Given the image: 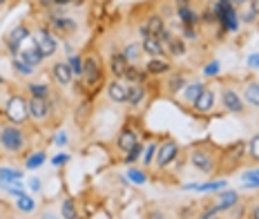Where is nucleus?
Wrapping results in <instances>:
<instances>
[{
  "instance_id": "obj_54",
  "label": "nucleus",
  "mask_w": 259,
  "mask_h": 219,
  "mask_svg": "<svg viewBox=\"0 0 259 219\" xmlns=\"http://www.w3.org/2000/svg\"><path fill=\"white\" fill-rule=\"evenodd\" d=\"M9 217H12V215H9V212H7V210H5V208H3V206H0V219H9Z\"/></svg>"
},
{
  "instance_id": "obj_41",
  "label": "nucleus",
  "mask_w": 259,
  "mask_h": 219,
  "mask_svg": "<svg viewBox=\"0 0 259 219\" xmlns=\"http://www.w3.org/2000/svg\"><path fill=\"white\" fill-rule=\"evenodd\" d=\"M12 179H23V172L14 168H0V184L5 181H12Z\"/></svg>"
},
{
  "instance_id": "obj_4",
  "label": "nucleus",
  "mask_w": 259,
  "mask_h": 219,
  "mask_svg": "<svg viewBox=\"0 0 259 219\" xmlns=\"http://www.w3.org/2000/svg\"><path fill=\"white\" fill-rule=\"evenodd\" d=\"M244 152H246V141H237V143H233V146H228L224 152L219 154V168L217 170L221 174L233 172L237 165H239Z\"/></svg>"
},
{
  "instance_id": "obj_32",
  "label": "nucleus",
  "mask_w": 259,
  "mask_h": 219,
  "mask_svg": "<svg viewBox=\"0 0 259 219\" xmlns=\"http://www.w3.org/2000/svg\"><path fill=\"white\" fill-rule=\"evenodd\" d=\"M12 67H14V72L18 74V76H25V78L34 76V67L27 65V63H23L20 58H14V61H12Z\"/></svg>"
},
{
  "instance_id": "obj_5",
  "label": "nucleus",
  "mask_w": 259,
  "mask_h": 219,
  "mask_svg": "<svg viewBox=\"0 0 259 219\" xmlns=\"http://www.w3.org/2000/svg\"><path fill=\"white\" fill-rule=\"evenodd\" d=\"M31 38H34V47L40 52L42 58H50L56 54L58 40H56V34H54L50 27H40V29L31 31Z\"/></svg>"
},
{
  "instance_id": "obj_37",
  "label": "nucleus",
  "mask_w": 259,
  "mask_h": 219,
  "mask_svg": "<svg viewBox=\"0 0 259 219\" xmlns=\"http://www.w3.org/2000/svg\"><path fill=\"white\" fill-rule=\"evenodd\" d=\"M42 163H45V152L38 150V152H34V154H31V157L25 161V168H27V170H36V168H40Z\"/></svg>"
},
{
  "instance_id": "obj_40",
  "label": "nucleus",
  "mask_w": 259,
  "mask_h": 219,
  "mask_svg": "<svg viewBox=\"0 0 259 219\" xmlns=\"http://www.w3.org/2000/svg\"><path fill=\"white\" fill-rule=\"evenodd\" d=\"M244 186L246 188H259V168L244 172Z\"/></svg>"
},
{
  "instance_id": "obj_23",
  "label": "nucleus",
  "mask_w": 259,
  "mask_h": 219,
  "mask_svg": "<svg viewBox=\"0 0 259 219\" xmlns=\"http://www.w3.org/2000/svg\"><path fill=\"white\" fill-rule=\"evenodd\" d=\"M50 27L54 29V34H72V31H76L78 29V25H76V20H72V18H52L50 20Z\"/></svg>"
},
{
  "instance_id": "obj_57",
  "label": "nucleus",
  "mask_w": 259,
  "mask_h": 219,
  "mask_svg": "<svg viewBox=\"0 0 259 219\" xmlns=\"http://www.w3.org/2000/svg\"><path fill=\"white\" fill-rule=\"evenodd\" d=\"M210 219H221V217H210Z\"/></svg>"
},
{
  "instance_id": "obj_42",
  "label": "nucleus",
  "mask_w": 259,
  "mask_h": 219,
  "mask_svg": "<svg viewBox=\"0 0 259 219\" xmlns=\"http://www.w3.org/2000/svg\"><path fill=\"white\" fill-rule=\"evenodd\" d=\"M226 186V181H210V184H201V186H186V188H197L201 192H210V190H221Z\"/></svg>"
},
{
  "instance_id": "obj_56",
  "label": "nucleus",
  "mask_w": 259,
  "mask_h": 219,
  "mask_svg": "<svg viewBox=\"0 0 259 219\" xmlns=\"http://www.w3.org/2000/svg\"><path fill=\"white\" fill-rule=\"evenodd\" d=\"M7 3H9V0H0V9H3L5 5H7Z\"/></svg>"
},
{
  "instance_id": "obj_6",
  "label": "nucleus",
  "mask_w": 259,
  "mask_h": 219,
  "mask_svg": "<svg viewBox=\"0 0 259 219\" xmlns=\"http://www.w3.org/2000/svg\"><path fill=\"white\" fill-rule=\"evenodd\" d=\"M221 105H224V110L230 112V114H244L248 108L244 103V99H241V92L228 83L221 87Z\"/></svg>"
},
{
  "instance_id": "obj_46",
  "label": "nucleus",
  "mask_w": 259,
  "mask_h": 219,
  "mask_svg": "<svg viewBox=\"0 0 259 219\" xmlns=\"http://www.w3.org/2000/svg\"><path fill=\"white\" fill-rule=\"evenodd\" d=\"M148 219H168V215H165L163 210H150L148 212Z\"/></svg>"
},
{
  "instance_id": "obj_29",
  "label": "nucleus",
  "mask_w": 259,
  "mask_h": 219,
  "mask_svg": "<svg viewBox=\"0 0 259 219\" xmlns=\"http://www.w3.org/2000/svg\"><path fill=\"white\" fill-rule=\"evenodd\" d=\"M18 58H20L23 63H27V65H31V67L40 65V63L45 61V58L40 56V52L36 50V47H34V50H23V52H18Z\"/></svg>"
},
{
  "instance_id": "obj_58",
  "label": "nucleus",
  "mask_w": 259,
  "mask_h": 219,
  "mask_svg": "<svg viewBox=\"0 0 259 219\" xmlns=\"http://www.w3.org/2000/svg\"><path fill=\"white\" fill-rule=\"evenodd\" d=\"M0 130H3V123H0Z\"/></svg>"
},
{
  "instance_id": "obj_18",
  "label": "nucleus",
  "mask_w": 259,
  "mask_h": 219,
  "mask_svg": "<svg viewBox=\"0 0 259 219\" xmlns=\"http://www.w3.org/2000/svg\"><path fill=\"white\" fill-rule=\"evenodd\" d=\"M107 99L112 103H127V85H123L118 78L110 81V85H107Z\"/></svg>"
},
{
  "instance_id": "obj_43",
  "label": "nucleus",
  "mask_w": 259,
  "mask_h": 219,
  "mask_svg": "<svg viewBox=\"0 0 259 219\" xmlns=\"http://www.w3.org/2000/svg\"><path fill=\"white\" fill-rule=\"evenodd\" d=\"M141 152H143V146H141V143H137V146H134L132 150L125 154V163H127V165H130V163H134V161L139 159V154H141Z\"/></svg>"
},
{
  "instance_id": "obj_27",
  "label": "nucleus",
  "mask_w": 259,
  "mask_h": 219,
  "mask_svg": "<svg viewBox=\"0 0 259 219\" xmlns=\"http://www.w3.org/2000/svg\"><path fill=\"white\" fill-rule=\"evenodd\" d=\"M123 56H125V61L130 65H134V63H139V58L143 56V50H141V42H127L125 47H123L121 52Z\"/></svg>"
},
{
  "instance_id": "obj_14",
  "label": "nucleus",
  "mask_w": 259,
  "mask_h": 219,
  "mask_svg": "<svg viewBox=\"0 0 259 219\" xmlns=\"http://www.w3.org/2000/svg\"><path fill=\"white\" fill-rule=\"evenodd\" d=\"M239 204V192L237 190H221L217 197H214L212 201V208L217 212H224V210H230V208H235Z\"/></svg>"
},
{
  "instance_id": "obj_11",
  "label": "nucleus",
  "mask_w": 259,
  "mask_h": 219,
  "mask_svg": "<svg viewBox=\"0 0 259 219\" xmlns=\"http://www.w3.org/2000/svg\"><path fill=\"white\" fill-rule=\"evenodd\" d=\"M192 110L197 112V114H210V112L214 110V90L210 87V85H206V87L199 92V96L192 103Z\"/></svg>"
},
{
  "instance_id": "obj_55",
  "label": "nucleus",
  "mask_w": 259,
  "mask_h": 219,
  "mask_svg": "<svg viewBox=\"0 0 259 219\" xmlns=\"http://www.w3.org/2000/svg\"><path fill=\"white\" fill-rule=\"evenodd\" d=\"M230 3H233V5H235V7H239V5H244V3H246V0H230Z\"/></svg>"
},
{
  "instance_id": "obj_36",
  "label": "nucleus",
  "mask_w": 259,
  "mask_h": 219,
  "mask_svg": "<svg viewBox=\"0 0 259 219\" xmlns=\"http://www.w3.org/2000/svg\"><path fill=\"white\" fill-rule=\"evenodd\" d=\"M125 81L130 83V85H134V83H143V78H145V74L141 72V69L139 67H134V65H130L127 67V72H125Z\"/></svg>"
},
{
  "instance_id": "obj_34",
  "label": "nucleus",
  "mask_w": 259,
  "mask_h": 219,
  "mask_svg": "<svg viewBox=\"0 0 259 219\" xmlns=\"http://www.w3.org/2000/svg\"><path fill=\"white\" fill-rule=\"evenodd\" d=\"M246 154L252 159V161L259 163V135H252L250 141L246 143Z\"/></svg>"
},
{
  "instance_id": "obj_19",
  "label": "nucleus",
  "mask_w": 259,
  "mask_h": 219,
  "mask_svg": "<svg viewBox=\"0 0 259 219\" xmlns=\"http://www.w3.org/2000/svg\"><path fill=\"white\" fill-rule=\"evenodd\" d=\"M141 50H143V54H148L152 58H163V54H165L161 40L154 38V36H143L141 38Z\"/></svg>"
},
{
  "instance_id": "obj_39",
  "label": "nucleus",
  "mask_w": 259,
  "mask_h": 219,
  "mask_svg": "<svg viewBox=\"0 0 259 219\" xmlns=\"http://www.w3.org/2000/svg\"><path fill=\"white\" fill-rule=\"evenodd\" d=\"M16 206H18V210H23V212H31L36 208L34 199H31V197H27V195H18V199H16Z\"/></svg>"
},
{
  "instance_id": "obj_7",
  "label": "nucleus",
  "mask_w": 259,
  "mask_h": 219,
  "mask_svg": "<svg viewBox=\"0 0 259 219\" xmlns=\"http://www.w3.org/2000/svg\"><path fill=\"white\" fill-rule=\"evenodd\" d=\"M177 157H179V143H177L175 139H165V141L159 143V148H156L154 168L156 170H165Z\"/></svg>"
},
{
  "instance_id": "obj_52",
  "label": "nucleus",
  "mask_w": 259,
  "mask_h": 219,
  "mask_svg": "<svg viewBox=\"0 0 259 219\" xmlns=\"http://www.w3.org/2000/svg\"><path fill=\"white\" fill-rule=\"evenodd\" d=\"M31 190H34V192H38L40 190V179H31Z\"/></svg>"
},
{
  "instance_id": "obj_31",
  "label": "nucleus",
  "mask_w": 259,
  "mask_h": 219,
  "mask_svg": "<svg viewBox=\"0 0 259 219\" xmlns=\"http://www.w3.org/2000/svg\"><path fill=\"white\" fill-rule=\"evenodd\" d=\"M156 148H159V143L156 141H150L148 146L143 148V152H141V163L143 165H154V157H156Z\"/></svg>"
},
{
  "instance_id": "obj_16",
  "label": "nucleus",
  "mask_w": 259,
  "mask_h": 219,
  "mask_svg": "<svg viewBox=\"0 0 259 219\" xmlns=\"http://www.w3.org/2000/svg\"><path fill=\"white\" fill-rule=\"evenodd\" d=\"M137 143H139V137H137V132H134L132 127H123V130L118 132V137H116V148H118L121 152L127 154L134 146H137Z\"/></svg>"
},
{
  "instance_id": "obj_35",
  "label": "nucleus",
  "mask_w": 259,
  "mask_h": 219,
  "mask_svg": "<svg viewBox=\"0 0 259 219\" xmlns=\"http://www.w3.org/2000/svg\"><path fill=\"white\" fill-rule=\"evenodd\" d=\"M3 186V190H7V192H12V195H25V186H23V181L20 179H12V181H5V184H0Z\"/></svg>"
},
{
  "instance_id": "obj_28",
  "label": "nucleus",
  "mask_w": 259,
  "mask_h": 219,
  "mask_svg": "<svg viewBox=\"0 0 259 219\" xmlns=\"http://www.w3.org/2000/svg\"><path fill=\"white\" fill-rule=\"evenodd\" d=\"M61 217L63 219H78V208L72 197H65L61 201Z\"/></svg>"
},
{
  "instance_id": "obj_44",
  "label": "nucleus",
  "mask_w": 259,
  "mask_h": 219,
  "mask_svg": "<svg viewBox=\"0 0 259 219\" xmlns=\"http://www.w3.org/2000/svg\"><path fill=\"white\" fill-rule=\"evenodd\" d=\"M217 72H219V61H212L210 65H206V69H203L206 76H217Z\"/></svg>"
},
{
  "instance_id": "obj_2",
  "label": "nucleus",
  "mask_w": 259,
  "mask_h": 219,
  "mask_svg": "<svg viewBox=\"0 0 259 219\" xmlns=\"http://www.w3.org/2000/svg\"><path fill=\"white\" fill-rule=\"evenodd\" d=\"M190 163H192V168L197 170V172H201V174H214V172H217V168H219V154H217L214 148H210L208 143H203V146L192 148Z\"/></svg>"
},
{
  "instance_id": "obj_1",
  "label": "nucleus",
  "mask_w": 259,
  "mask_h": 219,
  "mask_svg": "<svg viewBox=\"0 0 259 219\" xmlns=\"http://www.w3.org/2000/svg\"><path fill=\"white\" fill-rule=\"evenodd\" d=\"M29 146V137L23 127H18L16 123H5L3 130H0V150L5 154H23Z\"/></svg>"
},
{
  "instance_id": "obj_30",
  "label": "nucleus",
  "mask_w": 259,
  "mask_h": 219,
  "mask_svg": "<svg viewBox=\"0 0 259 219\" xmlns=\"http://www.w3.org/2000/svg\"><path fill=\"white\" fill-rule=\"evenodd\" d=\"M27 92H29V96H36V99H50L52 87L47 83H29Z\"/></svg>"
},
{
  "instance_id": "obj_20",
  "label": "nucleus",
  "mask_w": 259,
  "mask_h": 219,
  "mask_svg": "<svg viewBox=\"0 0 259 219\" xmlns=\"http://www.w3.org/2000/svg\"><path fill=\"white\" fill-rule=\"evenodd\" d=\"M241 99L250 108H259V81H248L241 87Z\"/></svg>"
},
{
  "instance_id": "obj_45",
  "label": "nucleus",
  "mask_w": 259,
  "mask_h": 219,
  "mask_svg": "<svg viewBox=\"0 0 259 219\" xmlns=\"http://www.w3.org/2000/svg\"><path fill=\"white\" fill-rule=\"evenodd\" d=\"M67 161H69V154H56V157L52 159V163L56 165V168H58V165H65Z\"/></svg>"
},
{
  "instance_id": "obj_51",
  "label": "nucleus",
  "mask_w": 259,
  "mask_h": 219,
  "mask_svg": "<svg viewBox=\"0 0 259 219\" xmlns=\"http://www.w3.org/2000/svg\"><path fill=\"white\" fill-rule=\"evenodd\" d=\"M65 5H74V0H54V7H65Z\"/></svg>"
},
{
  "instance_id": "obj_49",
  "label": "nucleus",
  "mask_w": 259,
  "mask_h": 219,
  "mask_svg": "<svg viewBox=\"0 0 259 219\" xmlns=\"http://www.w3.org/2000/svg\"><path fill=\"white\" fill-rule=\"evenodd\" d=\"M40 219H63V217H58L54 210H42L40 212Z\"/></svg>"
},
{
  "instance_id": "obj_48",
  "label": "nucleus",
  "mask_w": 259,
  "mask_h": 219,
  "mask_svg": "<svg viewBox=\"0 0 259 219\" xmlns=\"http://www.w3.org/2000/svg\"><path fill=\"white\" fill-rule=\"evenodd\" d=\"M248 217H250V219H259V201L250 206V210H248Z\"/></svg>"
},
{
  "instance_id": "obj_9",
  "label": "nucleus",
  "mask_w": 259,
  "mask_h": 219,
  "mask_svg": "<svg viewBox=\"0 0 259 219\" xmlns=\"http://www.w3.org/2000/svg\"><path fill=\"white\" fill-rule=\"evenodd\" d=\"M159 40H161V45H163V50L168 52L172 58H183V56L188 54V45H186V40H183L181 36H175L168 27H165V31L159 36Z\"/></svg>"
},
{
  "instance_id": "obj_26",
  "label": "nucleus",
  "mask_w": 259,
  "mask_h": 219,
  "mask_svg": "<svg viewBox=\"0 0 259 219\" xmlns=\"http://www.w3.org/2000/svg\"><path fill=\"white\" fill-rule=\"evenodd\" d=\"M143 99H145V87H143V83L127 85V103H130V108H137V105H141Z\"/></svg>"
},
{
  "instance_id": "obj_50",
  "label": "nucleus",
  "mask_w": 259,
  "mask_h": 219,
  "mask_svg": "<svg viewBox=\"0 0 259 219\" xmlns=\"http://www.w3.org/2000/svg\"><path fill=\"white\" fill-rule=\"evenodd\" d=\"M172 3H175V7L179 9V7H190L192 0H172Z\"/></svg>"
},
{
  "instance_id": "obj_8",
  "label": "nucleus",
  "mask_w": 259,
  "mask_h": 219,
  "mask_svg": "<svg viewBox=\"0 0 259 219\" xmlns=\"http://www.w3.org/2000/svg\"><path fill=\"white\" fill-rule=\"evenodd\" d=\"M83 83L88 85V87H94V85L101 83V78H103V67H101V61L96 54H88L83 56Z\"/></svg>"
},
{
  "instance_id": "obj_15",
  "label": "nucleus",
  "mask_w": 259,
  "mask_h": 219,
  "mask_svg": "<svg viewBox=\"0 0 259 219\" xmlns=\"http://www.w3.org/2000/svg\"><path fill=\"white\" fill-rule=\"evenodd\" d=\"M52 78L56 81L58 85H69L74 81V74H72V69H69V63L67 61H56L52 65Z\"/></svg>"
},
{
  "instance_id": "obj_47",
  "label": "nucleus",
  "mask_w": 259,
  "mask_h": 219,
  "mask_svg": "<svg viewBox=\"0 0 259 219\" xmlns=\"http://www.w3.org/2000/svg\"><path fill=\"white\" fill-rule=\"evenodd\" d=\"M248 67L250 69H259V54H252L248 58Z\"/></svg>"
},
{
  "instance_id": "obj_25",
  "label": "nucleus",
  "mask_w": 259,
  "mask_h": 219,
  "mask_svg": "<svg viewBox=\"0 0 259 219\" xmlns=\"http://www.w3.org/2000/svg\"><path fill=\"white\" fill-rule=\"evenodd\" d=\"M168 76V85H165V90H168V94L170 96H177L181 92L183 87L188 85V81H186V76H183L181 72H175V74H165Z\"/></svg>"
},
{
  "instance_id": "obj_10",
  "label": "nucleus",
  "mask_w": 259,
  "mask_h": 219,
  "mask_svg": "<svg viewBox=\"0 0 259 219\" xmlns=\"http://www.w3.org/2000/svg\"><path fill=\"white\" fill-rule=\"evenodd\" d=\"M29 119L36 123H47L52 119V105L50 99H36L29 96Z\"/></svg>"
},
{
  "instance_id": "obj_13",
  "label": "nucleus",
  "mask_w": 259,
  "mask_h": 219,
  "mask_svg": "<svg viewBox=\"0 0 259 219\" xmlns=\"http://www.w3.org/2000/svg\"><path fill=\"white\" fill-rule=\"evenodd\" d=\"M163 31H165V18L161 14H150L141 27L143 36H154V38H159Z\"/></svg>"
},
{
  "instance_id": "obj_33",
  "label": "nucleus",
  "mask_w": 259,
  "mask_h": 219,
  "mask_svg": "<svg viewBox=\"0 0 259 219\" xmlns=\"http://www.w3.org/2000/svg\"><path fill=\"white\" fill-rule=\"evenodd\" d=\"M67 63H69V69H72L74 78L83 76V56H80V54H72L67 58Z\"/></svg>"
},
{
  "instance_id": "obj_21",
  "label": "nucleus",
  "mask_w": 259,
  "mask_h": 219,
  "mask_svg": "<svg viewBox=\"0 0 259 219\" xmlns=\"http://www.w3.org/2000/svg\"><path fill=\"white\" fill-rule=\"evenodd\" d=\"M177 16L181 18V27H199V23H201V16L190 7H179L177 9Z\"/></svg>"
},
{
  "instance_id": "obj_17",
  "label": "nucleus",
  "mask_w": 259,
  "mask_h": 219,
  "mask_svg": "<svg viewBox=\"0 0 259 219\" xmlns=\"http://www.w3.org/2000/svg\"><path fill=\"white\" fill-rule=\"evenodd\" d=\"M110 72H112V76L114 78H118L121 81L123 76H125V72H127V67H130V63L125 61V56L121 54V52H112L110 54Z\"/></svg>"
},
{
  "instance_id": "obj_38",
  "label": "nucleus",
  "mask_w": 259,
  "mask_h": 219,
  "mask_svg": "<svg viewBox=\"0 0 259 219\" xmlns=\"http://www.w3.org/2000/svg\"><path fill=\"white\" fill-rule=\"evenodd\" d=\"M127 179L132 181V184H137V186H143L145 181H148V177H145V172H143V170L132 168V165H130V168H127Z\"/></svg>"
},
{
  "instance_id": "obj_12",
  "label": "nucleus",
  "mask_w": 259,
  "mask_h": 219,
  "mask_svg": "<svg viewBox=\"0 0 259 219\" xmlns=\"http://www.w3.org/2000/svg\"><path fill=\"white\" fill-rule=\"evenodd\" d=\"M27 38H31V31L27 25H16V27L7 34V38H5V42H7V47H9V52H14V54H18V50H20V45L27 40Z\"/></svg>"
},
{
  "instance_id": "obj_3",
  "label": "nucleus",
  "mask_w": 259,
  "mask_h": 219,
  "mask_svg": "<svg viewBox=\"0 0 259 219\" xmlns=\"http://www.w3.org/2000/svg\"><path fill=\"white\" fill-rule=\"evenodd\" d=\"M5 116L9 119V123L23 125L29 121V99L20 92H12L5 103Z\"/></svg>"
},
{
  "instance_id": "obj_24",
  "label": "nucleus",
  "mask_w": 259,
  "mask_h": 219,
  "mask_svg": "<svg viewBox=\"0 0 259 219\" xmlns=\"http://www.w3.org/2000/svg\"><path fill=\"white\" fill-rule=\"evenodd\" d=\"M203 87H206V85H203L201 81H192V83H188L186 87L181 90V96H179V101H181V103H188V105H192V103H194V99H197V96H199V92H201Z\"/></svg>"
},
{
  "instance_id": "obj_53",
  "label": "nucleus",
  "mask_w": 259,
  "mask_h": 219,
  "mask_svg": "<svg viewBox=\"0 0 259 219\" xmlns=\"http://www.w3.org/2000/svg\"><path fill=\"white\" fill-rule=\"evenodd\" d=\"M65 141H67V137H65V132H61V135L56 137V143H58V146H63Z\"/></svg>"
},
{
  "instance_id": "obj_22",
  "label": "nucleus",
  "mask_w": 259,
  "mask_h": 219,
  "mask_svg": "<svg viewBox=\"0 0 259 219\" xmlns=\"http://www.w3.org/2000/svg\"><path fill=\"white\" fill-rule=\"evenodd\" d=\"M172 65L165 58H150L145 63V74H152V76H161V74H170Z\"/></svg>"
}]
</instances>
